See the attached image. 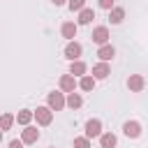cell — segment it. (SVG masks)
<instances>
[{
  "mask_svg": "<svg viewBox=\"0 0 148 148\" xmlns=\"http://www.w3.org/2000/svg\"><path fill=\"white\" fill-rule=\"evenodd\" d=\"M67 104H69V106H72V109H79V106H81V97H79V95H74V92H72V95H69V97H67Z\"/></svg>",
  "mask_w": 148,
  "mask_h": 148,
  "instance_id": "17",
  "label": "cell"
},
{
  "mask_svg": "<svg viewBox=\"0 0 148 148\" xmlns=\"http://www.w3.org/2000/svg\"><path fill=\"white\" fill-rule=\"evenodd\" d=\"M49 106H51V109H56V111H60V109L65 106L62 95H60V92H51V95H49Z\"/></svg>",
  "mask_w": 148,
  "mask_h": 148,
  "instance_id": "6",
  "label": "cell"
},
{
  "mask_svg": "<svg viewBox=\"0 0 148 148\" xmlns=\"http://www.w3.org/2000/svg\"><path fill=\"white\" fill-rule=\"evenodd\" d=\"M113 53H116V51H113V46H109V44H102V46H99V51H97V56H99L102 60H111V58H113Z\"/></svg>",
  "mask_w": 148,
  "mask_h": 148,
  "instance_id": "10",
  "label": "cell"
},
{
  "mask_svg": "<svg viewBox=\"0 0 148 148\" xmlns=\"http://www.w3.org/2000/svg\"><path fill=\"white\" fill-rule=\"evenodd\" d=\"M130 88H132V90H141V88H143V76H139V74L132 76V79H130Z\"/></svg>",
  "mask_w": 148,
  "mask_h": 148,
  "instance_id": "15",
  "label": "cell"
},
{
  "mask_svg": "<svg viewBox=\"0 0 148 148\" xmlns=\"http://www.w3.org/2000/svg\"><path fill=\"white\" fill-rule=\"evenodd\" d=\"M102 134V123L99 120H88L86 123V136L92 139V136H99Z\"/></svg>",
  "mask_w": 148,
  "mask_h": 148,
  "instance_id": "1",
  "label": "cell"
},
{
  "mask_svg": "<svg viewBox=\"0 0 148 148\" xmlns=\"http://www.w3.org/2000/svg\"><path fill=\"white\" fill-rule=\"evenodd\" d=\"M83 72H86V65L79 62V60H76V62L72 60V74H83Z\"/></svg>",
  "mask_w": 148,
  "mask_h": 148,
  "instance_id": "19",
  "label": "cell"
},
{
  "mask_svg": "<svg viewBox=\"0 0 148 148\" xmlns=\"http://www.w3.org/2000/svg\"><path fill=\"white\" fill-rule=\"evenodd\" d=\"M99 7H104V9H111V7H113V0H99Z\"/></svg>",
  "mask_w": 148,
  "mask_h": 148,
  "instance_id": "23",
  "label": "cell"
},
{
  "mask_svg": "<svg viewBox=\"0 0 148 148\" xmlns=\"http://www.w3.org/2000/svg\"><path fill=\"white\" fill-rule=\"evenodd\" d=\"M92 39H95L97 44H106V39H109V30H106L104 25L95 28V30H92Z\"/></svg>",
  "mask_w": 148,
  "mask_h": 148,
  "instance_id": "4",
  "label": "cell"
},
{
  "mask_svg": "<svg viewBox=\"0 0 148 148\" xmlns=\"http://www.w3.org/2000/svg\"><path fill=\"white\" fill-rule=\"evenodd\" d=\"M92 74H95V79H106V76H109V65H106V62L95 65V67H92Z\"/></svg>",
  "mask_w": 148,
  "mask_h": 148,
  "instance_id": "9",
  "label": "cell"
},
{
  "mask_svg": "<svg viewBox=\"0 0 148 148\" xmlns=\"http://www.w3.org/2000/svg\"><path fill=\"white\" fill-rule=\"evenodd\" d=\"M35 116H37V123H39V125H49V123H51V109H49V106H39V109L35 111Z\"/></svg>",
  "mask_w": 148,
  "mask_h": 148,
  "instance_id": "2",
  "label": "cell"
},
{
  "mask_svg": "<svg viewBox=\"0 0 148 148\" xmlns=\"http://www.w3.org/2000/svg\"><path fill=\"white\" fill-rule=\"evenodd\" d=\"M0 139H2V130H0Z\"/></svg>",
  "mask_w": 148,
  "mask_h": 148,
  "instance_id": "26",
  "label": "cell"
},
{
  "mask_svg": "<svg viewBox=\"0 0 148 148\" xmlns=\"http://www.w3.org/2000/svg\"><path fill=\"white\" fill-rule=\"evenodd\" d=\"M123 16H125V9H123V7H113L109 18H111V23H120V21H123Z\"/></svg>",
  "mask_w": 148,
  "mask_h": 148,
  "instance_id": "13",
  "label": "cell"
},
{
  "mask_svg": "<svg viewBox=\"0 0 148 148\" xmlns=\"http://www.w3.org/2000/svg\"><path fill=\"white\" fill-rule=\"evenodd\" d=\"M53 2H56V5H62V2H65V0H53Z\"/></svg>",
  "mask_w": 148,
  "mask_h": 148,
  "instance_id": "25",
  "label": "cell"
},
{
  "mask_svg": "<svg viewBox=\"0 0 148 148\" xmlns=\"http://www.w3.org/2000/svg\"><path fill=\"white\" fill-rule=\"evenodd\" d=\"M74 86H76V81H74V76H72V74H65V76L60 79V88H62V90L74 92Z\"/></svg>",
  "mask_w": 148,
  "mask_h": 148,
  "instance_id": "7",
  "label": "cell"
},
{
  "mask_svg": "<svg viewBox=\"0 0 148 148\" xmlns=\"http://www.w3.org/2000/svg\"><path fill=\"white\" fill-rule=\"evenodd\" d=\"M88 136H81V139H74V148H88Z\"/></svg>",
  "mask_w": 148,
  "mask_h": 148,
  "instance_id": "21",
  "label": "cell"
},
{
  "mask_svg": "<svg viewBox=\"0 0 148 148\" xmlns=\"http://www.w3.org/2000/svg\"><path fill=\"white\" fill-rule=\"evenodd\" d=\"M95 18V12L92 9H88V7H83L81 9V14H79V23H90Z\"/></svg>",
  "mask_w": 148,
  "mask_h": 148,
  "instance_id": "11",
  "label": "cell"
},
{
  "mask_svg": "<svg viewBox=\"0 0 148 148\" xmlns=\"http://www.w3.org/2000/svg\"><path fill=\"white\" fill-rule=\"evenodd\" d=\"M37 136H39V132H37L35 127H28V130H23V141H25V143H32V141H37Z\"/></svg>",
  "mask_w": 148,
  "mask_h": 148,
  "instance_id": "12",
  "label": "cell"
},
{
  "mask_svg": "<svg viewBox=\"0 0 148 148\" xmlns=\"http://www.w3.org/2000/svg\"><path fill=\"white\" fill-rule=\"evenodd\" d=\"M92 86H95V79H90V76H83L81 79V88L83 90H92Z\"/></svg>",
  "mask_w": 148,
  "mask_h": 148,
  "instance_id": "20",
  "label": "cell"
},
{
  "mask_svg": "<svg viewBox=\"0 0 148 148\" xmlns=\"http://www.w3.org/2000/svg\"><path fill=\"white\" fill-rule=\"evenodd\" d=\"M123 132H125L127 136H139V134H141V125H139L136 120H127L125 127H123Z\"/></svg>",
  "mask_w": 148,
  "mask_h": 148,
  "instance_id": "3",
  "label": "cell"
},
{
  "mask_svg": "<svg viewBox=\"0 0 148 148\" xmlns=\"http://www.w3.org/2000/svg\"><path fill=\"white\" fill-rule=\"evenodd\" d=\"M62 37H67V39H74V37H76V23H72V21L62 23Z\"/></svg>",
  "mask_w": 148,
  "mask_h": 148,
  "instance_id": "8",
  "label": "cell"
},
{
  "mask_svg": "<svg viewBox=\"0 0 148 148\" xmlns=\"http://www.w3.org/2000/svg\"><path fill=\"white\" fill-rule=\"evenodd\" d=\"M99 141H102V148H113L116 146V136L113 134H102Z\"/></svg>",
  "mask_w": 148,
  "mask_h": 148,
  "instance_id": "14",
  "label": "cell"
},
{
  "mask_svg": "<svg viewBox=\"0 0 148 148\" xmlns=\"http://www.w3.org/2000/svg\"><path fill=\"white\" fill-rule=\"evenodd\" d=\"M12 123H14V116H12V113H5V116L0 118V130H9Z\"/></svg>",
  "mask_w": 148,
  "mask_h": 148,
  "instance_id": "16",
  "label": "cell"
},
{
  "mask_svg": "<svg viewBox=\"0 0 148 148\" xmlns=\"http://www.w3.org/2000/svg\"><path fill=\"white\" fill-rule=\"evenodd\" d=\"M65 56H67L69 60H76V58L81 56V44H76V42H69V44H67V49H65Z\"/></svg>",
  "mask_w": 148,
  "mask_h": 148,
  "instance_id": "5",
  "label": "cell"
},
{
  "mask_svg": "<svg viewBox=\"0 0 148 148\" xmlns=\"http://www.w3.org/2000/svg\"><path fill=\"white\" fill-rule=\"evenodd\" d=\"M30 118H32V113H30V111H21V113L16 116V120H18L21 125H28V123H30Z\"/></svg>",
  "mask_w": 148,
  "mask_h": 148,
  "instance_id": "18",
  "label": "cell"
},
{
  "mask_svg": "<svg viewBox=\"0 0 148 148\" xmlns=\"http://www.w3.org/2000/svg\"><path fill=\"white\" fill-rule=\"evenodd\" d=\"M83 5H86V0H69V9L74 12V9H83Z\"/></svg>",
  "mask_w": 148,
  "mask_h": 148,
  "instance_id": "22",
  "label": "cell"
},
{
  "mask_svg": "<svg viewBox=\"0 0 148 148\" xmlns=\"http://www.w3.org/2000/svg\"><path fill=\"white\" fill-rule=\"evenodd\" d=\"M9 148H23V143H21V141H16V139H14V141H9Z\"/></svg>",
  "mask_w": 148,
  "mask_h": 148,
  "instance_id": "24",
  "label": "cell"
}]
</instances>
